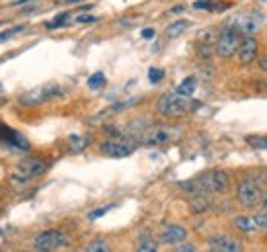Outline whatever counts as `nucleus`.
<instances>
[{"label":"nucleus","mask_w":267,"mask_h":252,"mask_svg":"<svg viewBox=\"0 0 267 252\" xmlns=\"http://www.w3.org/2000/svg\"><path fill=\"white\" fill-rule=\"evenodd\" d=\"M134 148H136L134 144L121 142V140H111V142L101 144V152L105 156H111V158H125V156H129L134 152Z\"/></svg>","instance_id":"9d476101"},{"label":"nucleus","mask_w":267,"mask_h":252,"mask_svg":"<svg viewBox=\"0 0 267 252\" xmlns=\"http://www.w3.org/2000/svg\"><path fill=\"white\" fill-rule=\"evenodd\" d=\"M70 142H72V146H74V150L78 152V150H82L84 146H86V140H80V136H72L70 138Z\"/></svg>","instance_id":"cd10ccee"},{"label":"nucleus","mask_w":267,"mask_h":252,"mask_svg":"<svg viewBox=\"0 0 267 252\" xmlns=\"http://www.w3.org/2000/svg\"><path fill=\"white\" fill-rule=\"evenodd\" d=\"M253 221H255L257 228L267 230V211H259V213H255V215H253Z\"/></svg>","instance_id":"4be33fe9"},{"label":"nucleus","mask_w":267,"mask_h":252,"mask_svg":"<svg viewBox=\"0 0 267 252\" xmlns=\"http://www.w3.org/2000/svg\"><path fill=\"white\" fill-rule=\"evenodd\" d=\"M247 142H249V146H253V148L267 150V138H263V136H249Z\"/></svg>","instance_id":"6ab92c4d"},{"label":"nucleus","mask_w":267,"mask_h":252,"mask_svg":"<svg viewBox=\"0 0 267 252\" xmlns=\"http://www.w3.org/2000/svg\"><path fill=\"white\" fill-rule=\"evenodd\" d=\"M187 27H189V23H187V21H175V23H171V25L167 27L165 37H167V39H177L181 33H185V31H187Z\"/></svg>","instance_id":"4468645a"},{"label":"nucleus","mask_w":267,"mask_h":252,"mask_svg":"<svg viewBox=\"0 0 267 252\" xmlns=\"http://www.w3.org/2000/svg\"><path fill=\"white\" fill-rule=\"evenodd\" d=\"M68 19H70V15H68V13H62V15H58L54 21H50L46 27H48V29H58V27H64Z\"/></svg>","instance_id":"412c9836"},{"label":"nucleus","mask_w":267,"mask_h":252,"mask_svg":"<svg viewBox=\"0 0 267 252\" xmlns=\"http://www.w3.org/2000/svg\"><path fill=\"white\" fill-rule=\"evenodd\" d=\"M175 252H197V246H195V244L183 242V244H179V246L175 248Z\"/></svg>","instance_id":"bb28decb"},{"label":"nucleus","mask_w":267,"mask_h":252,"mask_svg":"<svg viewBox=\"0 0 267 252\" xmlns=\"http://www.w3.org/2000/svg\"><path fill=\"white\" fill-rule=\"evenodd\" d=\"M60 94H62L60 86H41V88H33V90L25 92L21 96V103L29 105V107H35V105H43L46 100H50L54 96H60Z\"/></svg>","instance_id":"0eeeda50"},{"label":"nucleus","mask_w":267,"mask_h":252,"mask_svg":"<svg viewBox=\"0 0 267 252\" xmlns=\"http://www.w3.org/2000/svg\"><path fill=\"white\" fill-rule=\"evenodd\" d=\"M257 56H259V43H257V39H255L253 35H247V37L240 41V47H238V52H236V60H238L242 66H247V64H251Z\"/></svg>","instance_id":"1a4fd4ad"},{"label":"nucleus","mask_w":267,"mask_h":252,"mask_svg":"<svg viewBox=\"0 0 267 252\" xmlns=\"http://www.w3.org/2000/svg\"><path fill=\"white\" fill-rule=\"evenodd\" d=\"M208 209H212V199L208 195H197V197L191 199V211L193 213H204Z\"/></svg>","instance_id":"ddd939ff"},{"label":"nucleus","mask_w":267,"mask_h":252,"mask_svg":"<svg viewBox=\"0 0 267 252\" xmlns=\"http://www.w3.org/2000/svg\"><path fill=\"white\" fill-rule=\"evenodd\" d=\"M84 252H111V246H109V242L107 240H93V242H88L86 246H84Z\"/></svg>","instance_id":"f3484780"},{"label":"nucleus","mask_w":267,"mask_h":252,"mask_svg":"<svg viewBox=\"0 0 267 252\" xmlns=\"http://www.w3.org/2000/svg\"><path fill=\"white\" fill-rule=\"evenodd\" d=\"M163 78H165V72H163L161 68H150V72H148V80H150L152 84H159Z\"/></svg>","instance_id":"5701e85b"},{"label":"nucleus","mask_w":267,"mask_h":252,"mask_svg":"<svg viewBox=\"0 0 267 252\" xmlns=\"http://www.w3.org/2000/svg\"><path fill=\"white\" fill-rule=\"evenodd\" d=\"M23 29H25V25H19V27H13V29H9V31H5V33H0V41L9 39L11 35H15V33H19V31H23Z\"/></svg>","instance_id":"a878e982"},{"label":"nucleus","mask_w":267,"mask_h":252,"mask_svg":"<svg viewBox=\"0 0 267 252\" xmlns=\"http://www.w3.org/2000/svg\"><path fill=\"white\" fill-rule=\"evenodd\" d=\"M185 238H187V230L183 228V225H167L163 232H161V242H165V244H183L185 242Z\"/></svg>","instance_id":"9b49d317"},{"label":"nucleus","mask_w":267,"mask_h":252,"mask_svg":"<svg viewBox=\"0 0 267 252\" xmlns=\"http://www.w3.org/2000/svg\"><path fill=\"white\" fill-rule=\"evenodd\" d=\"M230 27H234L238 33L242 31V33H247V35H251V33H255L259 27H261V23H259V17H253V15H244V17H238L236 21H232L230 23Z\"/></svg>","instance_id":"f8f14e48"},{"label":"nucleus","mask_w":267,"mask_h":252,"mask_svg":"<svg viewBox=\"0 0 267 252\" xmlns=\"http://www.w3.org/2000/svg\"><path fill=\"white\" fill-rule=\"evenodd\" d=\"M236 199L240 205L244 207H255L257 203L263 201V195H261V187L257 181L253 179H242L238 185H236Z\"/></svg>","instance_id":"39448f33"},{"label":"nucleus","mask_w":267,"mask_h":252,"mask_svg":"<svg viewBox=\"0 0 267 252\" xmlns=\"http://www.w3.org/2000/svg\"><path fill=\"white\" fill-rule=\"evenodd\" d=\"M76 21H78V23H95L97 19H95V17H91V15H82V17H78Z\"/></svg>","instance_id":"c85d7f7f"},{"label":"nucleus","mask_w":267,"mask_h":252,"mask_svg":"<svg viewBox=\"0 0 267 252\" xmlns=\"http://www.w3.org/2000/svg\"><path fill=\"white\" fill-rule=\"evenodd\" d=\"M60 5H74V3H82V0H56Z\"/></svg>","instance_id":"7c9ffc66"},{"label":"nucleus","mask_w":267,"mask_h":252,"mask_svg":"<svg viewBox=\"0 0 267 252\" xmlns=\"http://www.w3.org/2000/svg\"><path fill=\"white\" fill-rule=\"evenodd\" d=\"M35 252H43V250H35Z\"/></svg>","instance_id":"f704fd0d"},{"label":"nucleus","mask_w":267,"mask_h":252,"mask_svg":"<svg viewBox=\"0 0 267 252\" xmlns=\"http://www.w3.org/2000/svg\"><path fill=\"white\" fill-rule=\"evenodd\" d=\"M210 246L216 252H242V242L228 234H216L210 240Z\"/></svg>","instance_id":"6e6552de"},{"label":"nucleus","mask_w":267,"mask_h":252,"mask_svg":"<svg viewBox=\"0 0 267 252\" xmlns=\"http://www.w3.org/2000/svg\"><path fill=\"white\" fill-rule=\"evenodd\" d=\"M103 84H105V74H103V72H95V74L88 78V88H93V90H99Z\"/></svg>","instance_id":"a211bd4d"},{"label":"nucleus","mask_w":267,"mask_h":252,"mask_svg":"<svg viewBox=\"0 0 267 252\" xmlns=\"http://www.w3.org/2000/svg\"><path fill=\"white\" fill-rule=\"evenodd\" d=\"M33 244H35V250L54 252V250L66 248V246H68V238H66V234L60 232V230H46V232H41V234L35 236Z\"/></svg>","instance_id":"20e7f679"},{"label":"nucleus","mask_w":267,"mask_h":252,"mask_svg":"<svg viewBox=\"0 0 267 252\" xmlns=\"http://www.w3.org/2000/svg\"><path fill=\"white\" fill-rule=\"evenodd\" d=\"M136 252H159V246H157V242H154V240L146 238V240H142V242H140V246L136 248Z\"/></svg>","instance_id":"aec40b11"},{"label":"nucleus","mask_w":267,"mask_h":252,"mask_svg":"<svg viewBox=\"0 0 267 252\" xmlns=\"http://www.w3.org/2000/svg\"><path fill=\"white\" fill-rule=\"evenodd\" d=\"M263 68H265V70H267V56H265V58H263Z\"/></svg>","instance_id":"473e14b6"},{"label":"nucleus","mask_w":267,"mask_h":252,"mask_svg":"<svg viewBox=\"0 0 267 252\" xmlns=\"http://www.w3.org/2000/svg\"><path fill=\"white\" fill-rule=\"evenodd\" d=\"M195 86H197V80H195V76H187L179 86H177V94H181V96H191L193 92H195Z\"/></svg>","instance_id":"2eb2a0df"},{"label":"nucleus","mask_w":267,"mask_h":252,"mask_svg":"<svg viewBox=\"0 0 267 252\" xmlns=\"http://www.w3.org/2000/svg\"><path fill=\"white\" fill-rule=\"evenodd\" d=\"M193 105H197V103H193V100L187 98V96H181V94H177V92H165V94L157 100V111H159L163 117H167V119H177V117L187 115Z\"/></svg>","instance_id":"f257e3e1"},{"label":"nucleus","mask_w":267,"mask_h":252,"mask_svg":"<svg viewBox=\"0 0 267 252\" xmlns=\"http://www.w3.org/2000/svg\"><path fill=\"white\" fill-rule=\"evenodd\" d=\"M111 207H113V205H107V207H99V209L91 211V213H88V219H99V217H103V215H105V213H107V211H109Z\"/></svg>","instance_id":"393cba45"},{"label":"nucleus","mask_w":267,"mask_h":252,"mask_svg":"<svg viewBox=\"0 0 267 252\" xmlns=\"http://www.w3.org/2000/svg\"><path fill=\"white\" fill-rule=\"evenodd\" d=\"M234 228L240 230V232H247V234L257 230L253 217H249V215H236V217H234Z\"/></svg>","instance_id":"dca6fc26"},{"label":"nucleus","mask_w":267,"mask_h":252,"mask_svg":"<svg viewBox=\"0 0 267 252\" xmlns=\"http://www.w3.org/2000/svg\"><path fill=\"white\" fill-rule=\"evenodd\" d=\"M175 134H177L175 130L165 128V125H146L144 130H138L136 138L146 146H159V144H165V142L173 140Z\"/></svg>","instance_id":"7ed1b4c3"},{"label":"nucleus","mask_w":267,"mask_h":252,"mask_svg":"<svg viewBox=\"0 0 267 252\" xmlns=\"http://www.w3.org/2000/svg\"><path fill=\"white\" fill-rule=\"evenodd\" d=\"M46 168H48V164H46L43 160L29 156V158H23V160L19 162V166H17L13 179H15V183H27V181H31V179L43 174Z\"/></svg>","instance_id":"423d86ee"},{"label":"nucleus","mask_w":267,"mask_h":252,"mask_svg":"<svg viewBox=\"0 0 267 252\" xmlns=\"http://www.w3.org/2000/svg\"><path fill=\"white\" fill-rule=\"evenodd\" d=\"M240 33L234 29V27H224L222 31H220V35H218V39H216V54L220 56V58H230V56H234L236 52H238V47H240Z\"/></svg>","instance_id":"f03ea898"},{"label":"nucleus","mask_w":267,"mask_h":252,"mask_svg":"<svg viewBox=\"0 0 267 252\" xmlns=\"http://www.w3.org/2000/svg\"><path fill=\"white\" fill-rule=\"evenodd\" d=\"M261 205H263V209L267 211V197H263V201H261Z\"/></svg>","instance_id":"2f4dec72"},{"label":"nucleus","mask_w":267,"mask_h":252,"mask_svg":"<svg viewBox=\"0 0 267 252\" xmlns=\"http://www.w3.org/2000/svg\"><path fill=\"white\" fill-rule=\"evenodd\" d=\"M263 3H267V0H263Z\"/></svg>","instance_id":"c9c22d12"},{"label":"nucleus","mask_w":267,"mask_h":252,"mask_svg":"<svg viewBox=\"0 0 267 252\" xmlns=\"http://www.w3.org/2000/svg\"><path fill=\"white\" fill-rule=\"evenodd\" d=\"M142 37H144V39L154 37V29H144V31H142Z\"/></svg>","instance_id":"c756f323"},{"label":"nucleus","mask_w":267,"mask_h":252,"mask_svg":"<svg viewBox=\"0 0 267 252\" xmlns=\"http://www.w3.org/2000/svg\"><path fill=\"white\" fill-rule=\"evenodd\" d=\"M212 7H214L212 0H195L193 3V9L197 11H212Z\"/></svg>","instance_id":"b1692460"},{"label":"nucleus","mask_w":267,"mask_h":252,"mask_svg":"<svg viewBox=\"0 0 267 252\" xmlns=\"http://www.w3.org/2000/svg\"><path fill=\"white\" fill-rule=\"evenodd\" d=\"M23 3H29V0H21V3H17V5H23Z\"/></svg>","instance_id":"72a5a7b5"}]
</instances>
